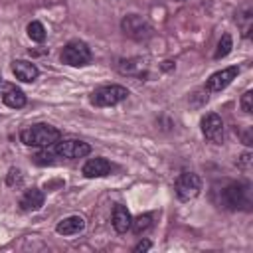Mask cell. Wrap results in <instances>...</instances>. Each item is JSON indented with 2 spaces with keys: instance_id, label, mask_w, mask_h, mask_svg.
<instances>
[{
  "instance_id": "cell-1",
  "label": "cell",
  "mask_w": 253,
  "mask_h": 253,
  "mask_svg": "<svg viewBox=\"0 0 253 253\" xmlns=\"http://www.w3.org/2000/svg\"><path fill=\"white\" fill-rule=\"evenodd\" d=\"M20 138L26 146H40V148H47V146H53L59 138H61V132L59 128L51 126V125H45V123H38V125H32L28 128H24L20 132Z\"/></svg>"
},
{
  "instance_id": "cell-2",
  "label": "cell",
  "mask_w": 253,
  "mask_h": 253,
  "mask_svg": "<svg viewBox=\"0 0 253 253\" xmlns=\"http://www.w3.org/2000/svg\"><path fill=\"white\" fill-rule=\"evenodd\" d=\"M221 200H223V206L229 208V210H239V208L247 210L251 206L249 184H243V182L227 184V188H223V192H221Z\"/></svg>"
},
{
  "instance_id": "cell-3",
  "label": "cell",
  "mask_w": 253,
  "mask_h": 253,
  "mask_svg": "<svg viewBox=\"0 0 253 253\" xmlns=\"http://www.w3.org/2000/svg\"><path fill=\"white\" fill-rule=\"evenodd\" d=\"M128 97V89L123 85H105L91 93V103L95 107H113Z\"/></svg>"
},
{
  "instance_id": "cell-4",
  "label": "cell",
  "mask_w": 253,
  "mask_h": 253,
  "mask_svg": "<svg viewBox=\"0 0 253 253\" xmlns=\"http://www.w3.org/2000/svg\"><path fill=\"white\" fill-rule=\"evenodd\" d=\"M61 61L71 65V67H79V65H87L91 61V49L85 42L73 40L69 43H65V47L61 49Z\"/></svg>"
},
{
  "instance_id": "cell-5",
  "label": "cell",
  "mask_w": 253,
  "mask_h": 253,
  "mask_svg": "<svg viewBox=\"0 0 253 253\" xmlns=\"http://www.w3.org/2000/svg\"><path fill=\"white\" fill-rule=\"evenodd\" d=\"M121 28H123V32H125L128 38H132V40H136V42L148 40V38L152 36L150 24H148L142 16H136V14L125 16L123 22H121Z\"/></svg>"
},
{
  "instance_id": "cell-6",
  "label": "cell",
  "mask_w": 253,
  "mask_h": 253,
  "mask_svg": "<svg viewBox=\"0 0 253 253\" xmlns=\"http://www.w3.org/2000/svg\"><path fill=\"white\" fill-rule=\"evenodd\" d=\"M174 188H176L178 200L190 202V200H194V198L200 194V190H202V180H200V176L194 174V172H182V174L178 176Z\"/></svg>"
},
{
  "instance_id": "cell-7",
  "label": "cell",
  "mask_w": 253,
  "mask_h": 253,
  "mask_svg": "<svg viewBox=\"0 0 253 253\" xmlns=\"http://www.w3.org/2000/svg\"><path fill=\"white\" fill-rule=\"evenodd\" d=\"M53 152L61 158H83L91 152V146L83 140H75V138H67V140H57L53 144Z\"/></svg>"
},
{
  "instance_id": "cell-8",
  "label": "cell",
  "mask_w": 253,
  "mask_h": 253,
  "mask_svg": "<svg viewBox=\"0 0 253 253\" xmlns=\"http://www.w3.org/2000/svg\"><path fill=\"white\" fill-rule=\"evenodd\" d=\"M200 126H202V134L210 142H215V144H221L223 142V130H225V126H223V121H221L219 115L208 113L206 117H202Z\"/></svg>"
},
{
  "instance_id": "cell-9",
  "label": "cell",
  "mask_w": 253,
  "mask_h": 253,
  "mask_svg": "<svg viewBox=\"0 0 253 253\" xmlns=\"http://www.w3.org/2000/svg\"><path fill=\"white\" fill-rule=\"evenodd\" d=\"M239 75V67L237 65H231V67H225L221 71H215L210 75V79L206 81V89L210 93H217V91H223L235 77Z\"/></svg>"
},
{
  "instance_id": "cell-10",
  "label": "cell",
  "mask_w": 253,
  "mask_h": 253,
  "mask_svg": "<svg viewBox=\"0 0 253 253\" xmlns=\"http://www.w3.org/2000/svg\"><path fill=\"white\" fill-rule=\"evenodd\" d=\"M81 172H83L85 178H103V176H107V174L111 172V162H109L107 158H101V156L89 158V160L83 164Z\"/></svg>"
},
{
  "instance_id": "cell-11",
  "label": "cell",
  "mask_w": 253,
  "mask_h": 253,
  "mask_svg": "<svg viewBox=\"0 0 253 253\" xmlns=\"http://www.w3.org/2000/svg\"><path fill=\"white\" fill-rule=\"evenodd\" d=\"M12 73L16 75V79H20V81H24V83H32V81L38 79L40 69H38L32 61L16 59V61H12Z\"/></svg>"
},
{
  "instance_id": "cell-12",
  "label": "cell",
  "mask_w": 253,
  "mask_h": 253,
  "mask_svg": "<svg viewBox=\"0 0 253 253\" xmlns=\"http://www.w3.org/2000/svg\"><path fill=\"white\" fill-rule=\"evenodd\" d=\"M43 200H45V196H43V192L40 188H30L20 198V210H24V211H36V210H40L43 206Z\"/></svg>"
},
{
  "instance_id": "cell-13",
  "label": "cell",
  "mask_w": 253,
  "mask_h": 253,
  "mask_svg": "<svg viewBox=\"0 0 253 253\" xmlns=\"http://www.w3.org/2000/svg\"><path fill=\"white\" fill-rule=\"evenodd\" d=\"M130 223H132L130 211L123 204H117L115 210H113V227H115V231L117 233H126L130 229Z\"/></svg>"
},
{
  "instance_id": "cell-14",
  "label": "cell",
  "mask_w": 253,
  "mask_h": 253,
  "mask_svg": "<svg viewBox=\"0 0 253 253\" xmlns=\"http://www.w3.org/2000/svg\"><path fill=\"white\" fill-rule=\"evenodd\" d=\"M85 229V219L81 215H69V217H63L57 225H55V231L59 235H75L79 231Z\"/></svg>"
},
{
  "instance_id": "cell-15",
  "label": "cell",
  "mask_w": 253,
  "mask_h": 253,
  "mask_svg": "<svg viewBox=\"0 0 253 253\" xmlns=\"http://www.w3.org/2000/svg\"><path fill=\"white\" fill-rule=\"evenodd\" d=\"M2 101L10 109H22L26 105V95L16 85H6L4 87V93H2Z\"/></svg>"
},
{
  "instance_id": "cell-16",
  "label": "cell",
  "mask_w": 253,
  "mask_h": 253,
  "mask_svg": "<svg viewBox=\"0 0 253 253\" xmlns=\"http://www.w3.org/2000/svg\"><path fill=\"white\" fill-rule=\"evenodd\" d=\"M152 219H154V215L152 213H142V215H138V217H132V223H130V229L134 231V233H144L146 229H150L152 227Z\"/></svg>"
},
{
  "instance_id": "cell-17",
  "label": "cell",
  "mask_w": 253,
  "mask_h": 253,
  "mask_svg": "<svg viewBox=\"0 0 253 253\" xmlns=\"http://www.w3.org/2000/svg\"><path fill=\"white\" fill-rule=\"evenodd\" d=\"M28 36L32 38V42L42 43V42L45 40V28H43V24L38 22V20L30 22V24H28Z\"/></svg>"
},
{
  "instance_id": "cell-18",
  "label": "cell",
  "mask_w": 253,
  "mask_h": 253,
  "mask_svg": "<svg viewBox=\"0 0 253 253\" xmlns=\"http://www.w3.org/2000/svg\"><path fill=\"white\" fill-rule=\"evenodd\" d=\"M231 47H233V42H231V36H229V34H223V36H221V40H219V43H217V49H215V53H213V57H215V59H221V57H225V55H229V51H231Z\"/></svg>"
},
{
  "instance_id": "cell-19",
  "label": "cell",
  "mask_w": 253,
  "mask_h": 253,
  "mask_svg": "<svg viewBox=\"0 0 253 253\" xmlns=\"http://www.w3.org/2000/svg\"><path fill=\"white\" fill-rule=\"evenodd\" d=\"M140 65H142L140 59H123V61L119 63V71L132 75V73H136V69H138Z\"/></svg>"
},
{
  "instance_id": "cell-20",
  "label": "cell",
  "mask_w": 253,
  "mask_h": 253,
  "mask_svg": "<svg viewBox=\"0 0 253 253\" xmlns=\"http://www.w3.org/2000/svg\"><path fill=\"white\" fill-rule=\"evenodd\" d=\"M241 111L243 113H251L253 111V91H245L241 95Z\"/></svg>"
},
{
  "instance_id": "cell-21",
  "label": "cell",
  "mask_w": 253,
  "mask_h": 253,
  "mask_svg": "<svg viewBox=\"0 0 253 253\" xmlns=\"http://www.w3.org/2000/svg\"><path fill=\"white\" fill-rule=\"evenodd\" d=\"M55 154V152H53ZM53 154L51 152H47V150H43V152H38L36 156H34V162L36 164H40V166H47V164H53Z\"/></svg>"
},
{
  "instance_id": "cell-22",
  "label": "cell",
  "mask_w": 253,
  "mask_h": 253,
  "mask_svg": "<svg viewBox=\"0 0 253 253\" xmlns=\"http://www.w3.org/2000/svg\"><path fill=\"white\" fill-rule=\"evenodd\" d=\"M6 184L8 186H20L22 184V172L18 168H10L8 178H6Z\"/></svg>"
},
{
  "instance_id": "cell-23",
  "label": "cell",
  "mask_w": 253,
  "mask_h": 253,
  "mask_svg": "<svg viewBox=\"0 0 253 253\" xmlns=\"http://www.w3.org/2000/svg\"><path fill=\"white\" fill-rule=\"evenodd\" d=\"M249 164H251V154H249V152L241 154V156H239V160H237V166H239L241 170H247V168H249Z\"/></svg>"
},
{
  "instance_id": "cell-24",
  "label": "cell",
  "mask_w": 253,
  "mask_h": 253,
  "mask_svg": "<svg viewBox=\"0 0 253 253\" xmlns=\"http://www.w3.org/2000/svg\"><path fill=\"white\" fill-rule=\"evenodd\" d=\"M150 247H152V243H150L148 239H144V241H138V243L134 245V249H132V251H134V253H142V251H148Z\"/></svg>"
},
{
  "instance_id": "cell-25",
  "label": "cell",
  "mask_w": 253,
  "mask_h": 253,
  "mask_svg": "<svg viewBox=\"0 0 253 253\" xmlns=\"http://www.w3.org/2000/svg\"><path fill=\"white\" fill-rule=\"evenodd\" d=\"M0 85H2V77H0Z\"/></svg>"
}]
</instances>
